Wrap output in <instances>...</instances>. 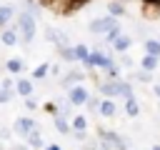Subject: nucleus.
Here are the masks:
<instances>
[{
	"label": "nucleus",
	"mask_w": 160,
	"mask_h": 150,
	"mask_svg": "<svg viewBox=\"0 0 160 150\" xmlns=\"http://www.w3.org/2000/svg\"><path fill=\"white\" fill-rule=\"evenodd\" d=\"M15 18H18V20H15V28H18V32H20V42H22V45H30L32 38H35V30H38L35 15L28 12V10H22V12H18Z\"/></svg>",
	"instance_id": "nucleus-1"
},
{
	"label": "nucleus",
	"mask_w": 160,
	"mask_h": 150,
	"mask_svg": "<svg viewBox=\"0 0 160 150\" xmlns=\"http://www.w3.org/2000/svg\"><path fill=\"white\" fill-rule=\"evenodd\" d=\"M82 65H85L88 70H92V68H100V70H105V72H108V70L115 65V60H112V55H110V52H102V50H92Z\"/></svg>",
	"instance_id": "nucleus-2"
},
{
	"label": "nucleus",
	"mask_w": 160,
	"mask_h": 150,
	"mask_svg": "<svg viewBox=\"0 0 160 150\" xmlns=\"http://www.w3.org/2000/svg\"><path fill=\"white\" fill-rule=\"evenodd\" d=\"M115 25H118V20H115V18L108 12L105 18H95V20H90L88 30H90L92 35H105V32H108V30H112Z\"/></svg>",
	"instance_id": "nucleus-3"
},
{
	"label": "nucleus",
	"mask_w": 160,
	"mask_h": 150,
	"mask_svg": "<svg viewBox=\"0 0 160 150\" xmlns=\"http://www.w3.org/2000/svg\"><path fill=\"white\" fill-rule=\"evenodd\" d=\"M100 135V142H105L110 150H128V140L118 132H110V130H98Z\"/></svg>",
	"instance_id": "nucleus-4"
},
{
	"label": "nucleus",
	"mask_w": 160,
	"mask_h": 150,
	"mask_svg": "<svg viewBox=\"0 0 160 150\" xmlns=\"http://www.w3.org/2000/svg\"><path fill=\"white\" fill-rule=\"evenodd\" d=\"M88 98H90V92L85 90V85H82V82H78V85H72V88L68 90V100H70L72 105H85V102H88Z\"/></svg>",
	"instance_id": "nucleus-5"
},
{
	"label": "nucleus",
	"mask_w": 160,
	"mask_h": 150,
	"mask_svg": "<svg viewBox=\"0 0 160 150\" xmlns=\"http://www.w3.org/2000/svg\"><path fill=\"white\" fill-rule=\"evenodd\" d=\"M98 90H100V95H105V98H118V95H120V80H118V78H108V80H102V82L98 85Z\"/></svg>",
	"instance_id": "nucleus-6"
},
{
	"label": "nucleus",
	"mask_w": 160,
	"mask_h": 150,
	"mask_svg": "<svg viewBox=\"0 0 160 150\" xmlns=\"http://www.w3.org/2000/svg\"><path fill=\"white\" fill-rule=\"evenodd\" d=\"M45 38L55 45V48H65V45H70V38H68V32H62V30H55V28H45Z\"/></svg>",
	"instance_id": "nucleus-7"
},
{
	"label": "nucleus",
	"mask_w": 160,
	"mask_h": 150,
	"mask_svg": "<svg viewBox=\"0 0 160 150\" xmlns=\"http://www.w3.org/2000/svg\"><path fill=\"white\" fill-rule=\"evenodd\" d=\"M0 42L8 45V48H15V45L20 42V32H18V28H15V25H12V28H2V30H0Z\"/></svg>",
	"instance_id": "nucleus-8"
},
{
	"label": "nucleus",
	"mask_w": 160,
	"mask_h": 150,
	"mask_svg": "<svg viewBox=\"0 0 160 150\" xmlns=\"http://www.w3.org/2000/svg\"><path fill=\"white\" fill-rule=\"evenodd\" d=\"M82 80H85V72H82V70H70V72H65V75H62L60 85H62L65 90H70L72 85H78V82H82Z\"/></svg>",
	"instance_id": "nucleus-9"
},
{
	"label": "nucleus",
	"mask_w": 160,
	"mask_h": 150,
	"mask_svg": "<svg viewBox=\"0 0 160 150\" xmlns=\"http://www.w3.org/2000/svg\"><path fill=\"white\" fill-rule=\"evenodd\" d=\"M35 128H38V122H35L32 118H25V115H22V118H18V120H15V132H18V135H22V138H25L28 132H32Z\"/></svg>",
	"instance_id": "nucleus-10"
},
{
	"label": "nucleus",
	"mask_w": 160,
	"mask_h": 150,
	"mask_svg": "<svg viewBox=\"0 0 160 150\" xmlns=\"http://www.w3.org/2000/svg\"><path fill=\"white\" fill-rule=\"evenodd\" d=\"M142 15L150 20L160 18V0H142Z\"/></svg>",
	"instance_id": "nucleus-11"
},
{
	"label": "nucleus",
	"mask_w": 160,
	"mask_h": 150,
	"mask_svg": "<svg viewBox=\"0 0 160 150\" xmlns=\"http://www.w3.org/2000/svg\"><path fill=\"white\" fill-rule=\"evenodd\" d=\"M110 45H112V50H115V52H128V48L132 45V40H130V35H122V32H120Z\"/></svg>",
	"instance_id": "nucleus-12"
},
{
	"label": "nucleus",
	"mask_w": 160,
	"mask_h": 150,
	"mask_svg": "<svg viewBox=\"0 0 160 150\" xmlns=\"http://www.w3.org/2000/svg\"><path fill=\"white\" fill-rule=\"evenodd\" d=\"M102 118H112L115 112H118V108H115V100L112 98H105V100H100V110H98Z\"/></svg>",
	"instance_id": "nucleus-13"
},
{
	"label": "nucleus",
	"mask_w": 160,
	"mask_h": 150,
	"mask_svg": "<svg viewBox=\"0 0 160 150\" xmlns=\"http://www.w3.org/2000/svg\"><path fill=\"white\" fill-rule=\"evenodd\" d=\"M55 130H58L60 135H70V132H72V125L68 122V118H65V115L55 112Z\"/></svg>",
	"instance_id": "nucleus-14"
},
{
	"label": "nucleus",
	"mask_w": 160,
	"mask_h": 150,
	"mask_svg": "<svg viewBox=\"0 0 160 150\" xmlns=\"http://www.w3.org/2000/svg\"><path fill=\"white\" fill-rule=\"evenodd\" d=\"M12 18H15V8L12 5H0V30L8 28Z\"/></svg>",
	"instance_id": "nucleus-15"
},
{
	"label": "nucleus",
	"mask_w": 160,
	"mask_h": 150,
	"mask_svg": "<svg viewBox=\"0 0 160 150\" xmlns=\"http://www.w3.org/2000/svg\"><path fill=\"white\" fill-rule=\"evenodd\" d=\"M158 65H160V58H158V55H150V52L140 60V68H142V70H150V72H155Z\"/></svg>",
	"instance_id": "nucleus-16"
},
{
	"label": "nucleus",
	"mask_w": 160,
	"mask_h": 150,
	"mask_svg": "<svg viewBox=\"0 0 160 150\" xmlns=\"http://www.w3.org/2000/svg\"><path fill=\"white\" fill-rule=\"evenodd\" d=\"M32 90H35V85H32L30 80H25V78L15 82V92H18V95H22V98H28V95H32Z\"/></svg>",
	"instance_id": "nucleus-17"
},
{
	"label": "nucleus",
	"mask_w": 160,
	"mask_h": 150,
	"mask_svg": "<svg viewBox=\"0 0 160 150\" xmlns=\"http://www.w3.org/2000/svg\"><path fill=\"white\" fill-rule=\"evenodd\" d=\"M108 12H110L112 18H122L128 10H125V2H122V0H112V2L108 5Z\"/></svg>",
	"instance_id": "nucleus-18"
},
{
	"label": "nucleus",
	"mask_w": 160,
	"mask_h": 150,
	"mask_svg": "<svg viewBox=\"0 0 160 150\" xmlns=\"http://www.w3.org/2000/svg\"><path fill=\"white\" fill-rule=\"evenodd\" d=\"M25 140H28V145H30L32 150H40V148H42V135L38 132V128H35L32 132H28V135H25Z\"/></svg>",
	"instance_id": "nucleus-19"
},
{
	"label": "nucleus",
	"mask_w": 160,
	"mask_h": 150,
	"mask_svg": "<svg viewBox=\"0 0 160 150\" xmlns=\"http://www.w3.org/2000/svg\"><path fill=\"white\" fill-rule=\"evenodd\" d=\"M22 68H25V65H22V60H20V58H10V60L5 62V70H8L10 75H18V72H22Z\"/></svg>",
	"instance_id": "nucleus-20"
},
{
	"label": "nucleus",
	"mask_w": 160,
	"mask_h": 150,
	"mask_svg": "<svg viewBox=\"0 0 160 150\" xmlns=\"http://www.w3.org/2000/svg\"><path fill=\"white\" fill-rule=\"evenodd\" d=\"M125 112H128L130 118H138V115H140V105H138L135 95H132V98H125Z\"/></svg>",
	"instance_id": "nucleus-21"
},
{
	"label": "nucleus",
	"mask_w": 160,
	"mask_h": 150,
	"mask_svg": "<svg viewBox=\"0 0 160 150\" xmlns=\"http://www.w3.org/2000/svg\"><path fill=\"white\" fill-rule=\"evenodd\" d=\"M58 52H60V58H62L65 62H75V60H78V55H75V45H72V48H70V45L58 48Z\"/></svg>",
	"instance_id": "nucleus-22"
},
{
	"label": "nucleus",
	"mask_w": 160,
	"mask_h": 150,
	"mask_svg": "<svg viewBox=\"0 0 160 150\" xmlns=\"http://www.w3.org/2000/svg\"><path fill=\"white\" fill-rule=\"evenodd\" d=\"M145 52H150V55H158V58H160V40L148 38V40H145Z\"/></svg>",
	"instance_id": "nucleus-23"
},
{
	"label": "nucleus",
	"mask_w": 160,
	"mask_h": 150,
	"mask_svg": "<svg viewBox=\"0 0 160 150\" xmlns=\"http://www.w3.org/2000/svg\"><path fill=\"white\" fill-rule=\"evenodd\" d=\"M48 70H50V62H42V65H38V68L32 70V78H35V80H42V78L48 75Z\"/></svg>",
	"instance_id": "nucleus-24"
},
{
	"label": "nucleus",
	"mask_w": 160,
	"mask_h": 150,
	"mask_svg": "<svg viewBox=\"0 0 160 150\" xmlns=\"http://www.w3.org/2000/svg\"><path fill=\"white\" fill-rule=\"evenodd\" d=\"M75 55H78V60H80V62H85V60H88V55H90L88 45H82V42H80V45H75Z\"/></svg>",
	"instance_id": "nucleus-25"
},
{
	"label": "nucleus",
	"mask_w": 160,
	"mask_h": 150,
	"mask_svg": "<svg viewBox=\"0 0 160 150\" xmlns=\"http://www.w3.org/2000/svg\"><path fill=\"white\" fill-rule=\"evenodd\" d=\"M118 98H122V100H125V98H132V85L125 82V80H120V95H118Z\"/></svg>",
	"instance_id": "nucleus-26"
},
{
	"label": "nucleus",
	"mask_w": 160,
	"mask_h": 150,
	"mask_svg": "<svg viewBox=\"0 0 160 150\" xmlns=\"http://www.w3.org/2000/svg\"><path fill=\"white\" fill-rule=\"evenodd\" d=\"M88 128V118L85 115H75L72 118V130H85Z\"/></svg>",
	"instance_id": "nucleus-27"
},
{
	"label": "nucleus",
	"mask_w": 160,
	"mask_h": 150,
	"mask_svg": "<svg viewBox=\"0 0 160 150\" xmlns=\"http://www.w3.org/2000/svg\"><path fill=\"white\" fill-rule=\"evenodd\" d=\"M132 78H135V80H140V82H150V80H152V72H150V70H142V68H140V70H138V72H135Z\"/></svg>",
	"instance_id": "nucleus-28"
},
{
	"label": "nucleus",
	"mask_w": 160,
	"mask_h": 150,
	"mask_svg": "<svg viewBox=\"0 0 160 150\" xmlns=\"http://www.w3.org/2000/svg\"><path fill=\"white\" fill-rule=\"evenodd\" d=\"M85 108H88V110H92V112H98V110H100V98H92V95H90V98H88V102H85Z\"/></svg>",
	"instance_id": "nucleus-29"
},
{
	"label": "nucleus",
	"mask_w": 160,
	"mask_h": 150,
	"mask_svg": "<svg viewBox=\"0 0 160 150\" xmlns=\"http://www.w3.org/2000/svg\"><path fill=\"white\" fill-rule=\"evenodd\" d=\"M118 35H120V25H115L112 30H108V32H105V40H108V42H112Z\"/></svg>",
	"instance_id": "nucleus-30"
},
{
	"label": "nucleus",
	"mask_w": 160,
	"mask_h": 150,
	"mask_svg": "<svg viewBox=\"0 0 160 150\" xmlns=\"http://www.w3.org/2000/svg\"><path fill=\"white\" fill-rule=\"evenodd\" d=\"M10 98H12V92H10V90H5V88H0V105L10 102Z\"/></svg>",
	"instance_id": "nucleus-31"
},
{
	"label": "nucleus",
	"mask_w": 160,
	"mask_h": 150,
	"mask_svg": "<svg viewBox=\"0 0 160 150\" xmlns=\"http://www.w3.org/2000/svg\"><path fill=\"white\" fill-rule=\"evenodd\" d=\"M120 68H128V70L132 68V60H130V58H128L125 52H120Z\"/></svg>",
	"instance_id": "nucleus-32"
},
{
	"label": "nucleus",
	"mask_w": 160,
	"mask_h": 150,
	"mask_svg": "<svg viewBox=\"0 0 160 150\" xmlns=\"http://www.w3.org/2000/svg\"><path fill=\"white\" fill-rule=\"evenodd\" d=\"M25 108H28V110H38V100H35L32 95H28V98H25Z\"/></svg>",
	"instance_id": "nucleus-33"
},
{
	"label": "nucleus",
	"mask_w": 160,
	"mask_h": 150,
	"mask_svg": "<svg viewBox=\"0 0 160 150\" xmlns=\"http://www.w3.org/2000/svg\"><path fill=\"white\" fill-rule=\"evenodd\" d=\"M12 85H15V82H12L10 78H5V80L0 82V88H5V90H10V92H12Z\"/></svg>",
	"instance_id": "nucleus-34"
},
{
	"label": "nucleus",
	"mask_w": 160,
	"mask_h": 150,
	"mask_svg": "<svg viewBox=\"0 0 160 150\" xmlns=\"http://www.w3.org/2000/svg\"><path fill=\"white\" fill-rule=\"evenodd\" d=\"M30 145H18V148H12V150H28Z\"/></svg>",
	"instance_id": "nucleus-35"
},
{
	"label": "nucleus",
	"mask_w": 160,
	"mask_h": 150,
	"mask_svg": "<svg viewBox=\"0 0 160 150\" xmlns=\"http://www.w3.org/2000/svg\"><path fill=\"white\" fill-rule=\"evenodd\" d=\"M45 150H60V145H48Z\"/></svg>",
	"instance_id": "nucleus-36"
},
{
	"label": "nucleus",
	"mask_w": 160,
	"mask_h": 150,
	"mask_svg": "<svg viewBox=\"0 0 160 150\" xmlns=\"http://www.w3.org/2000/svg\"><path fill=\"white\" fill-rule=\"evenodd\" d=\"M152 150H160V145H152Z\"/></svg>",
	"instance_id": "nucleus-37"
},
{
	"label": "nucleus",
	"mask_w": 160,
	"mask_h": 150,
	"mask_svg": "<svg viewBox=\"0 0 160 150\" xmlns=\"http://www.w3.org/2000/svg\"><path fill=\"white\" fill-rule=\"evenodd\" d=\"M122 2H128V0H122Z\"/></svg>",
	"instance_id": "nucleus-38"
},
{
	"label": "nucleus",
	"mask_w": 160,
	"mask_h": 150,
	"mask_svg": "<svg viewBox=\"0 0 160 150\" xmlns=\"http://www.w3.org/2000/svg\"><path fill=\"white\" fill-rule=\"evenodd\" d=\"M158 40H160V38H158Z\"/></svg>",
	"instance_id": "nucleus-39"
}]
</instances>
